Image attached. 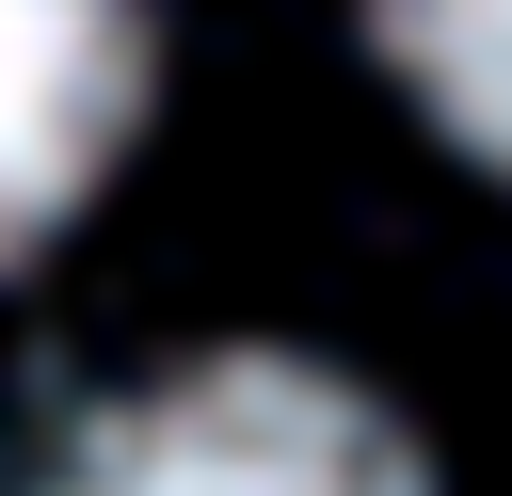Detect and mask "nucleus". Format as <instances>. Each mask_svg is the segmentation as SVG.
I'll return each instance as SVG.
<instances>
[{"label":"nucleus","mask_w":512,"mask_h":496,"mask_svg":"<svg viewBox=\"0 0 512 496\" xmlns=\"http://www.w3.org/2000/svg\"><path fill=\"white\" fill-rule=\"evenodd\" d=\"M144 112V0H0V272L112 176Z\"/></svg>","instance_id":"f03ea898"},{"label":"nucleus","mask_w":512,"mask_h":496,"mask_svg":"<svg viewBox=\"0 0 512 496\" xmlns=\"http://www.w3.org/2000/svg\"><path fill=\"white\" fill-rule=\"evenodd\" d=\"M48 496H432V480L352 384L224 352V368H176V384L112 400L48 464Z\"/></svg>","instance_id":"f257e3e1"},{"label":"nucleus","mask_w":512,"mask_h":496,"mask_svg":"<svg viewBox=\"0 0 512 496\" xmlns=\"http://www.w3.org/2000/svg\"><path fill=\"white\" fill-rule=\"evenodd\" d=\"M368 32H384V64L416 80V112H432L464 160L512 176V0H368Z\"/></svg>","instance_id":"7ed1b4c3"}]
</instances>
